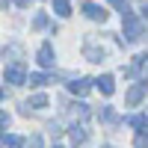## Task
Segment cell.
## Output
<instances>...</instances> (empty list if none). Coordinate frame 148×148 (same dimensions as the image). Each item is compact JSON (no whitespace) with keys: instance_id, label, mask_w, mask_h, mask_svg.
I'll list each match as a JSON object with an SVG mask.
<instances>
[{"instance_id":"cell-5","label":"cell","mask_w":148,"mask_h":148,"mask_svg":"<svg viewBox=\"0 0 148 148\" xmlns=\"http://www.w3.org/2000/svg\"><path fill=\"white\" fill-rule=\"evenodd\" d=\"M53 62H56V59H53V45L45 42V45L39 47V65H42V68H53Z\"/></svg>"},{"instance_id":"cell-8","label":"cell","mask_w":148,"mask_h":148,"mask_svg":"<svg viewBox=\"0 0 148 148\" xmlns=\"http://www.w3.org/2000/svg\"><path fill=\"white\" fill-rule=\"evenodd\" d=\"M95 83H98V89H101V92H104L107 98L116 92V80H113V74H104V77H98Z\"/></svg>"},{"instance_id":"cell-17","label":"cell","mask_w":148,"mask_h":148,"mask_svg":"<svg viewBox=\"0 0 148 148\" xmlns=\"http://www.w3.org/2000/svg\"><path fill=\"white\" fill-rule=\"evenodd\" d=\"M45 27H47V15H45V12H39V15L33 18V30H45Z\"/></svg>"},{"instance_id":"cell-24","label":"cell","mask_w":148,"mask_h":148,"mask_svg":"<svg viewBox=\"0 0 148 148\" xmlns=\"http://www.w3.org/2000/svg\"><path fill=\"white\" fill-rule=\"evenodd\" d=\"M142 15H145V18H148V3H145V6H142Z\"/></svg>"},{"instance_id":"cell-18","label":"cell","mask_w":148,"mask_h":148,"mask_svg":"<svg viewBox=\"0 0 148 148\" xmlns=\"http://www.w3.org/2000/svg\"><path fill=\"white\" fill-rule=\"evenodd\" d=\"M74 116H77V119H86V116H89V107H86V104H74Z\"/></svg>"},{"instance_id":"cell-11","label":"cell","mask_w":148,"mask_h":148,"mask_svg":"<svg viewBox=\"0 0 148 148\" xmlns=\"http://www.w3.org/2000/svg\"><path fill=\"white\" fill-rule=\"evenodd\" d=\"M51 80H53L51 74H42V71H39V74H30V77H27V83H30V86H36V89H39V86H45V83H51Z\"/></svg>"},{"instance_id":"cell-27","label":"cell","mask_w":148,"mask_h":148,"mask_svg":"<svg viewBox=\"0 0 148 148\" xmlns=\"http://www.w3.org/2000/svg\"><path fill=\"white\" fill-rule=\"evenodd\" d=\"M0 95H3V92H0Z\"/></svg>"},{"instance_id":"cell-23","label":"cell","mask_w":148,"mask_h":148,"mask_svg":"<svg viewBox=\"0 0 148 148\" xmlns=\"http://www.w3.org/2000/svg\"><path fill=\"white\" fill-rule=\"evenodd\" d=\"M9 6V0H0V9H6Z\"/></svg>"},{"instance_id":"cell-6","label":"cell","mask_w":148,"mask_h":148,"mask_svg":"<svg viewBox=\"0 0 148 148\" xmlns=\"http://www.w3.org/2000/svg\"><path fill=\"white\" fill-rule=\"evenodd\" d=\"M68 136H71V145H83L86 139H89V130H86L83 125H71L68 127Z\"/></svg>"},{"instance_id":"cell-20","label":"cell","mask_w":148,"mask_h":148,"mask_svg":"<svg viewBox=\"0 0 148 148\" xmlns=\"http://www.w3.org/2000/svg\"><path fill=\"white\" fill-rule=\"evenodd\" d=\"M27 148H42V136H30L27 139Z\"/></svg>"},{"instance_id":"cell-10","label":"cell","mask_w":148,"mask_h":148,"mask_svg":"<svg viewBox=\"0 0 148 148\" xmlns=\"http://www.w3.org/2000/svg\"><path fill=\"white\" fill-rule=\"evenodd\" d=\"M3 145H9V148H27V139L18 136V133H9V136H3Z\"/></svg>"},{"instance_id":"cell-25","label":"cell","mask_w":148,"mask_h":148,"mask_svg":"<svg viewBox=\"0 0 148 148\" xmlns=\"http://www.w3.org/2000/svg\"><path fill=\"white\" fill-rule=\"evenodd\" d=\"M53 148H62V145H53Z\"/></svg>"},{"instance_id":"cell-4","label":"cell","mask_w":148,"mask_h":148,"mask_svg":"<svg viewBox=\"0 0 148 148\" xmlns=\"http://www.w3.org/2000/svg\"><path fill=\"white\" fill-rule=\"evenodd\" d=\"M145 95H148V83H136V86H130V89H127L125 101H127V107H136Z\"/></svg>"},{"instance_id":"cell-14","label":"cell","mask_w":148,"mask_h":148,"mask_svg":"<svg viewBox=\"0 0 148 148\" xmlns=\"http://www.w3.org/2000/svg\"><path fill=\"white\" fill-rule=\"evenodd\" d=\"M86 59H89V62H101L104 59V47H86Z\"/></svg>"},{"instance_id":"cell-9","label":"cell","mask_w":148,"mask_h":148,"mask_svg":"<svg viewBox=\"0 0 148 148\" xmlns=\"http://www.w3.org/2000/svg\"><path fill=\"white\" fill-rule=\"evenodd\" d=\"M98 119H101V121H107V125H119V116H116V110L113 107H101V110H98Z\"/></svg>"},{"instance_id":"cell-2","label":"cell","mask_w":148,"mask_h":148,"mask_svg":"<svg viewBox=\"0 0 148 148\" xmlns=\"http://www.w3.org/2000/svg\"><path fill=\"white\" fill-rule=\"evenodd\" d=\"M142 36V24L136 21V15H127L125 18V36H121V42H136Z\"/></svg>"},{"instance_id":"cell-15","label":"cell","mask_w":148,"mask_h":148,"mask_svg":"<svg viewBox=\"0 0 148 148\" xmlns=\"http://www.w3.org/2000/svg\"><path fill=\"white\" fill-rule=\"evenodd\" d=\"M110 6H116V9L121 12V18H127V15H133V12H130V3H127V0H110Z\"/></svg>"},{"instance_id":"cell-19","label":"cell","mask_w":148,"mask_h":148,"mask_svg":"<svg viewBox=\"0 0 148 148\" xmlns=\"http://www.w3.org/2000/svg\"><path fill=\"white\" fill-rule=\"evenodd\" d=\"M133 145L136 148H148V133H139V136L133 139Z\"/></svg>"},{"instance_id":"cell-22","label":"cell","mask_w":148,"mask_h":148,"mask_svg":"<svg viewBox=\"0 0 148 148\" xmlns=\"http://www.w3.org/2000/svg\"><path fill=\"white\" fill-rule=\"evenodd\" d=\"M15 3H18V6L24 9V6H30V0H15Z\"/></svg>"},{"instance_id":"cell-13","label":"cell","mask_w":148,"mask_h":148,"mask_svg":"<svg viewBox=\"0 0 148 148\" xmlns=\"http://www.w3.org/2000/svg\"><path fill=\"white\" fill-rule=\"evenodd\" d=\"M53 9H56V15H62V18L71 15V3L68 0H53Z\"/></svg>"},{"instance_id":"cell-1","label":"cell","mask_w":148,"mask_h":148,"mask_svg":"<svg viewBox=\"0 0 148 148\" xmlns=\"http://www.w3.org/2000/svg\"><path fill=\"white\" fill-rule=\"evenodd\" d=\"M3 77L12 86H21V83H27V68H24V62H12V65H6Z\"/></svg>"},{"instance_id":"cell-7","label":"cell","mask_w":148,"mask_h":148,"mask_svg":"<svg viewBox=\"0 0 148 148\" xmlns=\"http://www.w3.org/2000/svg\"><path fill=\"white\" fill-rule=\"evenodd\" d=\"M92 83H95V80H89V77H77V80L68 83V89H71L74 95H86V92L92 89Z\"/></svg>"},{"instance_id":"cell-21","label":"cell","mask_w":148,"mask_h":148,"mask_svg":"<svg viewBox=\"0 0 148 148\" xmlns=\"http://www.w3.org/2000/svg\"><path fill=\"white\" fill-rule=\"evenodd\" d=\"M9 125V113H6V110H0V127H6Z\"/></svg>"},{"instance_id":"cell-12","label":"cell","mask_w":148,"mask_h":148,"mask_svg":"<svg viewBox=\"0 0 148 148\" xmlns=\"http://www.w3.org/2000/svg\"><path fill=\"white\" fill-rule=\"evenodd\" d=\"M127 125H130V127H139V130H145V127H148V116H145V113H139V116H130V119H127Z\"/></svg>"},{"instance_id":"cell-16","label":"cell","mask_w":148,"mask_h":148,"mask_svg":"<svg viewBox=\"0 0 148 148\" xmlns=\"http://www.w3.org/2000/svg\"><path fill=\"white\" fill-rule=\"evenodd\" d=\"M27 107H36V110H45V107H47V95H33L30 101H27Z\"/></svg>"},{"instance_id":"cell-3","label":"cell","mask_w":148,"mask_h":148,"mask_svg":"<svg viewBox=\"0 0 148 148\" xmlns=\"http://www.w3.org/2000/svg\"><path fill=\"white\" fill-rule=\"evenodd\" d=\"M80 9H83V15H86V18H92V21H101V24L107 21V9H104V6H98V3H92V0H86Z\"/></svg>"},{"instance_id":"cell-26","label":"cell","mask_w":148,"mask_h":148,"mask_svg":"<svg viewBox=\"0 0 148 148\" xmlns=\"http://www.w3.org/2000/svg\"><path fill=\"white\" fill-rule=\"evenodd\" d=\"M104 148H110V145H104Z\"/></svg>"}]
</instances>
